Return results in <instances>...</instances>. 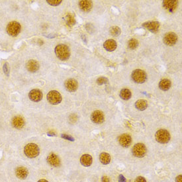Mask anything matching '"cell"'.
I'll return each instance as SVG.
<instances>
[{
    "label": "cell",
    "mask_w": 182,
    "mask_h": 182,
    "mask_svg": "<svg viewBox=\"0 0 182 182\" xmlns=\"http://www.w3.org/2000/svg\"><path fill=\"white\" fill-rule=\"evenodd\" d=\"M119 182H126L125 177H124L123 175H120L119 178Z\"/></svg>",
    "instance_id": "34"
},
{
    "label": "cell",
    "mask_w": 182,
    "mask_h": 182,
    "mask_svg": "<svg viewBox=\"0 0 182 182\" xmlns=\"http://www.w3.org/2000/svg\"><path fill=\"white\" fill-rule=\"evenodd\" d=\"M47 162L50 165L54 167L59 166L60 164V160L59 157L54 153H51L48 156Z\"/></svg>",
    "instance_id": "14"
},
{
    "label": "cell",
    "mask_w": 182,
    "mask_h": 182,
    "mask_svg": "<svg viewBox=\"0 0 182 182\" xmlns=\"http://www.w3.org/2000/svg\"><path fill=\"white\" fill-rule=\"evenodd\" d=\"M91 120H92L93 123L96 124H101L104 122V115L101 111H95L91 115Z\"/></svg>",
    "instance_id": "10"
},
{
    "label": "cell",
    "mask_w": 182,
    "mask_h": 182,
    "mask_svg": "<svg viewBox=\"0 0 182 182\" xmlns=\"http://www.w3.org/2000/svg\"><path fill=\"white\" fill-rule=\"evenodd\" d=\"M65 19L66 23H67L69 26H72L76 23L75 18H74V17L71 14H68L66 15Z\"/></svg>",
    "instance_id": "28"
},
{
    "label": "cell",
    "mask_w": 182,
    "mask_h": 182,
    "mask_svg": "<svg viewBox=\"0 0 182 182\" xmlns=\"http://www.w3.org/2000/svg\"><path fill=\"white\" fill-rule=\"evenodd\" d=\"M47 100L52 105H58L62 101L60 93L56 90H52L47 94Z\"/></svg>",
    "instance_id": "7"
},
{
    "label": "cell",
    "mask_w": 182,
    "mask_h": 182,
    "mask_svg": "<svg viewBox=\"0 0 182 182\" xmlns=\"http://www.w3.org/2000/svg\"><path fill=\"white\" fill-rule=\"evenodd\" d=\"M61 137L64 138V139L68 140H70V141H74V138L72 137V136H69L68 135H65V134L62 135H61Z\"/></svg>",
    "instance_id": "32"
},
{
    "label": "cell",
    "mask_w": 182,
    "mask_h": 182,
    "mask_svg": "<svg viewBox=\"0 0 182 182\" xmlns=\"http://www.w3.org/2000/svg\"><path fill=\"white\" fill-rule=\"evenodd\" d=\"M12 125L15 129H21L25 126V121L21 116H16L12 119Z\"/></svg>",
    "instance_id": "18"
},
{
    "label": "cell",
    "mask_w": 182,
    "mask_h": 182,
    "mask_svg": "<svg viewBox=\"0 0 182 182\" xmlns=\"http://www.w3.org/2000/svg\"><path fill=\"white\" fill-rule=\"evenodd\" d=\"M93 7V3L91 1H87V0H83V1L79 2V7L80 9L85 12V13H88L92 9Z\"/></svg>",
    "instance_id": "16"
},
{
    "label": "cell",
    "mask_w": 182,
    "mask_h": 182,
    "mask_svg": "<svg viewBox=\"0 0 182 182\" xmlns=\"http://www.w3.org/2000/svg\"><path fill=\"white\" fill-rule=\"evenodd\" d=\"M138 46V40L135 39H131L129 42H128V47L131 50H134Z\"/></svg>",
    "instance_id": "27"
},
{
    "label": "cell",
    "mask_w": 182,
    "mask_h": 182,
    "mask_svg": "<svg viewBox=\"0 0 182 182\" xmlns=\"http://www.w3.org/2000/svg\"><path fill=\"white\" fill-rule=\"evenodd\" d=\"M55 52L57 58L60 60H68L70 56V51L68 46L66 44H60L57 45L55 49Z\"/></svg>",
    "instance_id": "1"
},
{
    "label": "cell",
    "mask_w": 182,
    "mask_h": 182,
    "mask_svg": "<svg viewBox=\"0 0 182 182\" xmlns=\"http://www.w3.org/2000/svg\"><path fill=\"white\" fill-rule=\"evenodd\" d=\"M15 174H16V176L19 179L25 180L26 179L27 177L28 176V169L26 168L23 166L18 167L15 170Z\"/></svg>",
    "instance_id": "17"
},
{
    "label": "cell",
    "mask_w": 182,
    "mask_h": 182,
    "mask_svg": "<svg viewBox=\"0 0 182 182\" xmlns=\"http://www.w3.org/2000/svg\"><path fill=\"white\" fill-rule=\"evenodd\" d=\"M135 107L139 111H144L147 108L148 103L144 99H139L135 103Z\"/></svg>",
    "instance_id": "23"
},
{
    "label": "cell",
    "mask_w": 182,
    "mask_h": 182,
    "mask_svg": "<svg viewBox=\"0 0 182 182\" xmlns=\"http://www.w3.org/2000/svg\"><path fill=\"white\" fill-rule=\"evenodd\" d=\"M178 2L177 1H169V0H165L163 2V6L165 9L168 10L169 12H173L177 6Z\"/></svg>",
    "instance_id": "20"
},
{
    "label": "cell",
    "mask_w": 182,
    "mask_h": 182,
    "mask_svg": "<svg viewBox=\"0 0 182 182\" xmlns=\"http://www.w3.org/2000/svg\"><path fill=\"white\" fill-rule=\"evenodd\" d=\"M119 142L124 148L129 147L132 142L131 136L128 134H123L119 136Z\"/></svg>",
    "instance_id": "13"
},
{
    "label": "cell",
    "mask_w": 182,
    "mask_h": 182,
    "mask_svg": "<svg viewBox=\"0 0 182 182\" xmlns=\"http://www.w3.org/2000/svg\"><path fill=\"white\" fill-rule=\"evenodd\" d=\"M135 182H146V180H145L144 177L142 176H138V177H136V178Z\"/></svg>",
    "instance_id": "33"
},
{
    "label": "cell",
    "mask_w": 182,
    "mask_h": 182,
    "mask_svg": "<svg viewBox=\"0 0 182 182\" xmlns=\"http://www.w3.org/2000/svg\"><path fill=\"white\" fill-rule=\"evenodd\" d=\"M47 2L52 6H57L60 5L62 1L61 0H47Z\"/></svg>",
    "instance_id": "31"
},
{
    "label": "cell",
    "mask_w": 182,
    "mask_h": 182,
    "mask_svg": "<svg viewBox=\"0 0 182 182\" xmlns=\"http://www.w3.org/2000/svg\"><path fill=\"white\" fill-rule=\"evenodd\" d=\"M3 72L4 74H6L7 76H9V72H10V67H9V65L7 63H6L3 65Z\"/></svg>",
    "instance_id": "30"
},
{
    "label": "cell",
    "mask_w": 182,
    "mask_h": 182,
    "mask_svg": "<svg viewBox=\"0 0 182 182\" xmlns=\"http://www.w3.org/2000/svg\"><path fill=\"white\" fill-rule=\"evenodd\" d=\"M99 160L104 165L109 164L111 162V156L106 152H103L99 155Z\"/></svg>",
    "instance_id": "24"
},
{
    "label": "cell",
    "mask_w": 182,
    "mask_h": 182,
    "mask_svg": "<svg viewBox=\"0 0 182 182\" xmlns=\"http://www.w3.org/2000/svg\"><path fill=\"white\" fill-rule=\"evenodd\" d=\"M96 82H97V84L98 85H103V84H108L109 80L105 77H99V78H97V79Z\"/></svg>",
    "instance_id": "29"
},
{
    "label": "cell",
    "mask_w": 182,
    "mask_h": 182,
    "mask_svg": "<svg viewBox=\"0 0 182 182\" xmlns=\"http://www.w3.org/2000/svg\"><path fill=\"white\" fill-rule=\"evenodd\" d=\"M37 182H48V181L47 180H44V179H41V180H39Z\"/></svg>",
    "instance_id": "38"
},
{
    "label": "cell",
    "mask_w": 182,
    "mask_h": 182,
    "mask_svg": "<svg viewBox=\"0 0 182 182\" xmlns=\"http://www.w3.org/2000/svg\"><path fill=\"white\" fill-rule=\"evenodd\" d=\"M177 41V36L175 32H169L165 34L163 38V42L168 46H173Z\"/></svg>",
    "instance_id": "8"
},
{
    "label": "cell",
    "mask_w": 182,
    "mask_h": 182,
    "mask_svg": "<svg viewBox=\"0 0 182 182\" xmlns=\"http://www.w3.org/2000/svg\"><path fill=\"white\" fill-rule=\"evenodd\" d=\"M131 78L135 82L138 84H143L147 80V74L142 70L136 69L132 72Z\"/></svg>",
    "instance_id": "3"
},
{
    "label": "cell",
    "mask_w": 182,
    "mask_h": 182,
    "mask_svg": "<svg viewBox=\"0 0 182 182\" xmlns=\"http://www.w3.org/2000/svg\"><path fill=\"white\" fill-rule=\"evenodd\" d=\"M26 68L28 72L31 73H35L38 71L39 69V64L37 61L35 60H30L26 64Z\"/></svg>",
    "instance_id": "15"
},
{
    "label": "cell",
    "mask_w": 182,
    "mask_h": 182,
    "mask_svg": "<svg viewBox=\"0 0 182 182\" xmlns=\"http://www.w3.org/2000/svg\"><path fill=\"white\" fill-rule=\"evenodd\" d=\"M81 164L85 167H89L92 164L93 158L89 154H84L82 155L80 158Z\"/></svg>",
    "instance_id": "21"
},
{
    "label": "cell",
    "mask_w": 182,
    "mask_h": 182,
    "mask_svg": "<svg viewBox=\"0 0 182 182\" xmlns=\"http://www.w3.org/2000/svg\"><path fill=\"white\" fill-rule=\"evenodd\" d=\"M142 27L152 32H157L160 28V23L158 21H148L142 24Z\"/></svg>",
    "instance_id": "12"
},
{
    "label": "cell",
    "mask_w": 182,
    "mask_h": 182,
    "mask_svg": "<svg viewBox=\"0 0 182 182\" xmlns=\"http://www.w3.org/2000/svg\"><path fill=\"white\" fill-rule=\"evenodd\" d=\"M21 26L19 23L17 21H11L7 25L6 30L8 35L11 36H17L21 32Z\"/></svg>",
    "instance_id": "5"
},
{
    "label": "cell",
    "mask_w": 182,
    "mask_h": 182,
    "mask_svg": "<svg viewBox=\"0 0 182 182\" xmlns=\"http://www.w3.org/2000/svg\"><path fill=\"white\" fill-rule=\"evenodd\" d=\"M172 82L168 79H163L159 83V88L163 91H168L171 88Z\"/></svg>",
    "instance_id": "22"
},
{
    "label": "cell",
    "mask_w": 182,
    "mask_h": 182,
    "mask_svg": "<svg viewBox=\"0 0 182 182\" xmlns=\"http://www.w3.org/2000/svg\"><path fill=\"white\" fill-rule=\"evenodd\" d=\"M146 152L147 150L145 145L142 143L136 144L132 150V154L137 158H142L146 154Z\"/></svg>",
    "instance_id": "6"
},
{
    "label": "cell",
    "mask_w": 182,
    "mask_h": 182,
    "mask_svg": "<svg viewBox=\"0 0 182 182\" xmlns=\"http://www.w3.org/2000/svg\"><path fill=\"white\" fill-rule=\"evenodd\" d=\"M24 153L28 158H35L39 155L40 150L39 146L36 144L29 143L25 146Z\"/></svg>",
    "instance_id": "2"
},
{
    "label": "cell",
    "mask_w": 182,
    "mask_h": 182,
    "mask_svg": "<svg viewBox=\"0 0 182 182\" xmlns=\"http://www.w3.org/2000/svg\"><path fill=\"white\" fill-rule=\"evenodd\" d=\"M101 181L102 182H109V177L107 176H103L101 178Z\"/></svg>",
    "instance_id": "35"
},
{
    "label": "cell",
    "mask_w": 182,
    "mask_h": 182,
    "mask_svg": "<svg viewBox=\"0 0 182 182\" xmlns=\"http://www.w3.org/2000/svg\"><path fill=\"white\" fill-rule=\"evenodd\" d=\"M155 138L156 141L161 144H166L170 140V134L165 129H160L156 132Z\"/></svg>",
    "instance_id": "4"
},
{
    "label": "cell",
    "mask_w": 182,
    "mask_h": 182,
    "mask_svg": "<svg viewBox=\"0 0 182 182\" xmlns=\"http://www.w3.org/2000/svg\"><path fill=\"white\" fill-rule=\"evenodd\" d=\"M110 34L113 36H118L120 34H121V28L117 26H113L111 27L110 31H109Z\"/></svg>",
    "instance_id": "26"
},
{
    "label": "cell",
    "mask_w": 182,
    "mask_h": 182,
    "mask_svg": "<svg viewBox=\"0 0 182 182\" xmlns=\"http://www.w3.org/2000/svg\"><path fill=\"white\" fill-rule=\"evenodd\" d=\"M103 47L106 51L109 52H113L117 47V44L115 40L113 39H109L106 40L103 44Z\"/></svg>",
    "instance_id": "19"
},
{
    "label": "cell",
    "mask_w": 182,
    "mask_h": 182,
    "mask_svg": "<svg viewBox=\"0 0 182 182\" xmlns=\"http://www.w3.org/2000/svg\"><path fill=\"white\" fill-rule=\"evenodd\" d=\"M28 97L32 101L39 102L42 100L43 97V94L40 90L38 89H32L28 93Z\"/></svg>",
    "instance_id": "11"
},
{
    "label": "cell",
    "mask_w": 182,
    "mask_h": 182,
    "mask_svg": "<svg viewBox=\"0 0 182 182\" xmlns=\"http://www.w3.org/2000/svg\"><path fill=\"white\" fill-rule=\"evenodd\" d=\"M131 92L129 89H123L120 92V97L123 100H129L131 97Z\"/></svg>",
    "instance_id": "25"
},
{
    "label": "cell",
    "mask_w": 182,
    "mask_h": 182,
    "mask_svg": "<svg viewBox=\"0 0 182 182\" xmlns=\"http://www.w3.org/2000/svg\"><path fill=\"white\" fill-rule=\"evenodd\" d=\"M64 86L66 90L68 91L69 92H74L78 88V83L77 80L73 79V78H70V79H68L65 81Z\"/></svg>",
    "instance_id": "9"
},
{
    "label": "cell",
    "mask_w": 182,
    "mask_h": 182,
    "mask_svg": "<svg viewBox=\"0 0 182 182\" xmlns=\"http://www.w3.org/2000/svg\"><path fill=\"white\" fill-rule=\"evenodd\" d=\"M47 134H48V135H49V136H55V135H56L55 132H48Z\"/></svg>",
    "instance_id": "37"
},
{
    "label": "cell",
    "mask_w": 182,
    "mask_h": 182,
    "mask_svg": "<svg viewBox=\"0 0 182 182\" xmlns=\"http://www.w3.org/2000/svg\"><path fill=\"white\" fill-rule=\"evenodd\" d=\"M176 182H182V176L179 175L176 177Z\"/></svg>",
    "instance_id": "36"
}]
</instances>
